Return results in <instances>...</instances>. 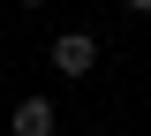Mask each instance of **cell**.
<instances>
[{"label":"cell","instance_id":"1","mask_svg":"<svg viewBox=\"0 0 151 136\" xmlns=\"http://www.w3.org/2000/svg\"><path fill=\"white\" fill-rule=\"evenodd\" d=\"M45 60H53L60 76H91V68H98V38H91V30H60Z\"/></svg>","mask_w":151,"mask_h":136},{"label":"cell","instance_id":"2","mask_svg":"<svg viewBox=\"0 0 151 136\" xmlns=\"http://www.w3.org/2000/svg\"><path fill=\"white\" fill-rule=\"evenodd\" d=\"M8 129H15V136H53V129H60V114H53V98H23Z\"/></svg>","mask_w":151,"mask_h":136},{"label":"cell","instance_id":"3","mask_svg":"<svg viewBox=\"0 0 151 136\" xmlns=\"http://www.w3.org/2000/svg\"><path fill=\"white\" fill-rule=\"evenodd\" d=\"M129 8H136V15H151V0H129Z\"/></svg>","mask_w":151,"mask_h":136},{"label":"cell","instance_id":"4","mask_svg":"<svg viewBox=\"0 0 151 136\" xmlns=\"http://www.w3.org/2000/svg\"><path fill=\"white\" fill-rule=\"evenodd\" d=\"M15 8H45V0H15Z\"/></svg>","mask_w":151,"mask_h":136}]
</instances>
